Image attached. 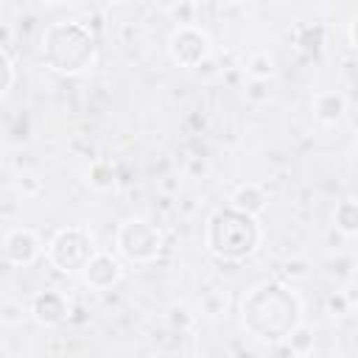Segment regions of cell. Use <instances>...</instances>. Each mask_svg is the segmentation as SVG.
Returning a JSON list of instances; mask_svg holds the SVG:
<instances>
[{
  "label": "cell",
  "instance_id": "cell-1",
  "mask_svg": "<svg viewBox=\"0 0 358 358\" xmlns=\"http://www.w3.org/2000/svg\"><path fill=\"white\" fill-rule=\"evenodd\" d=\"M204 243H207L210 255H215L221 260H243L260 243L257 218H249L232 207H221L207 221Z\"/></svg>",
  "mask_w": 358,
  "mask_h": 358
},
{
  "label": "cell",
  "instance_id": "cell-2",
  "mask_svg": "<svg viewBox=\"0 0 358 358\" xmlns=\"http://www.w3.org/2000/svg\"><path fill=\"white\" fill-rule=\"evenodd\" d=\"M95 42L81 22H56L45 34V59L59 73H84L92 67Z\"/></svg>",
  "mask_w": 358,
  "mask_h": 358
},
{
  "label": "cell",
  "instance_id": "cell-3",
  "mask_svg": "<svg viewBox=\"0 0 358 358\" xmlns=\"http://www.w3.org/2000/svg\"><path fill=\"white\" fill-rule=\"evenodd\" d=\"M95 255V246H92V235L84 229V227H64L59 229L48 249H45V257L64 274H81V268L90 263V257Z\"/></svg>",
  "mask_w": 358,
  "mask_h": 358
},
{
  "label": "cell",
  "instance_id": "cell-4",
  "mask_svg": "<svg viewBox=\"0 0 358 358\" xmlns=\"http://www.w3.org/2000/svg\"><path fill=\"white\" fill-rule=\"evenodd\" d=\"M115 243H117V252L131 260V263H151L159 249H162V232L143 221V218H129L117 227V235H115Z\"/></svg>",
  "mask_w": 358,
  "mask_h": 358
},
{
  "label": "cell",
  "instance_id": "cell-5",
  "mask_svg": "<svg viewBox=\"0 0 358 358\" xmlns=\"http://www.w3.org/2000/svg\"><path fill=\"white\" fill-rule=\"evenodd\" d=\"M168 53L179 67H201L210 56V36L196 25H179L168 42Z\"/></svg>",
  "mask_w": 358,
  "mask_h": 358
},
{
  "label": "cell",
  "instance_id": "cell-6",
  "mask_svg": "<svg viewBox=\"0 0 358 358\" xmlns=\"http://www.w3.org/2000/svg\"><path fill=\"white\" fill-rule=\"evenodd\" d=\"M81 282L90 285L92 291H109L112 285H117L123 280V266L117 257H112L109 252H95L90 257V263L81 268Z\"/></svg>",
  "mask_w": 358,
  "mask_h": 358
},
{
  "label": "cell",
  "instance_id": "cell-7",
  "mask_svg": "<svg viewBox=\"0 0 358 358\" xmlns=\"http://www.w3.org/2000/svg\"><path fill=\"white\" fill-rule=\"evenodd\" d=\"M28 313H31L39 324L56 327V324H62V322L67 319V313H70V299H67L62 291H56V288H45V291H36V294L31 296Z\"/></svg>",
  "mask_w": 358,
  "mask_h": 358
},
{
  "label": "cell",
  "instance_id": "cell-8",
  "mask_svg": "<svg viewBox=\"0 0 358 358\" xmlns=\"http://www.w3.org/2000/svg\"><path fill=\"white\" fill-rule=\"evenodd\" d=\"M39 252H42V243H39L36 232L28 227L8 229L3 238V255L11 266H31L39 257Z\"/></svg>",
  "mask_w": 358,
  "mask_h": 358
},
{
  "label": "cell",
  "instance_id": "cell-9",
  "mask_svg": "<svg viewBox=\"0 0 358 358\" xmlns=\"http://www.w3.org/2000/svg\"><path fill=\"white\" fill-rule=\"evenodd\" d=\"M229 207L238 210V213H243V215H249V218H257V215L268 207V196H266V190H263L260 185L243 182V185H238V187L232 190Z\"/></svg>",
  "mask_w": 358,
  "mask_h": 358
},
{
  "label": "cell",
  "instance_id": "cell-10",
  "mask_svg": "<svg viewBox=\"0 0 358 358\" xmlns=\"http://www.w3.org/2000/svg\"><path fill=\"white\" fill-rule=\"evenodd\" d=\"M310 109H313V117H316L319 123L336 126V123L344 117V112H347V98H344L341 92H336V90H322V92L313 95Z\"/></svg>",
  "mask_w": 358,
  "mask_h": 358
},
{
  "label": "cell",
  "instance_id": "cell-11",
  "mask_svg": "<svg viewBox=\"0 0 358 358\" xmlns=\"http://www.w3.org/2000/svg\"><path fill=\"white\" fill-rule=\"evenodd\" d=\"M280 344L288 350L291 358H296V355H310V352H313V330H310L305 322H299L296 327L288 330V336H285Z\"/></svg>",
  "mask_w": 358,
  "mask_h": 358
},
{
  "label": "cell",
  "instance_id": "cell-12",
  "mask_svg": "<svg viewBox=\"0 0 358 358\" xmlns=\"http://www.w3.org/2000/svg\"><path fill=\"white\" fill-rule=\"evenodd\" d=\"M274 56L268 50H257L249 56L246 62V73H249V81H268L274 76Z\"/></svg>",
  "mask_w": 358,
  "mask_h": 358
},
{
  "label": "cell",
  "instance_id": "cell-13",
  "mask_svg": "<svg viewBox=\"0 0 358 358\" xmlns=\"http://www.w3.org/2000/svg\"><path fill=\"white\" fill-rule=\"evenodd\" d=\"M333 221H336V227H338L344 235L352 238V235L358 232V204H355V199H344V201L336 207Z\"/></svg>",
  "mask_w": 358,
  "mask_h": 358
},
{
  "label": "cell",
  "instance_id": "cell-14",
  "mask_svg": "<svg viewBox=\"0 0 358 358\" xmlns=\"http://www.w3.org/2000/svg\"><path fill=\"white\" fill-rule=\"evenodd\" d=\"M199 308H201V313H204V316L218 319V316H224V313H227V308H229V294H227V291H221V288H210V291H204V294H201Z\"/></svg>",
  "mask_w": 358,
  "mask_h": 358
},
{
  "label": "cell",
  "instance_id": "cell-15",
  "mask_svg": "<svg viewBox=\"0 0 358 358\" xmlns=\"http://www.w3.org/2000/svg\"><path fill=\"white\" fill-rule=\"evenodd\" d=\"M84 176H87V185L95 187V190H109L115 185V168L109 162H103V159L92 162Z\"/></svg>",
  "mask_w": 358,
  "mask_h": 358
},
{
  "label": "cell",
  "instance_id": "cell-16",
  "mask_svg": "<svg viewBox=\"0 0 358 358\" xmlns=\"http://www.w3.org/2000/svg\"><path fill=\"white\" fill-rule=\"evenodd\" d=\"M168 324L173 327V330H190L193 324H196V313L190 310V308H185V305H171L168 308Z\"/></svg>",
  "mask_w": 358,
  "mask_h": 358
},
{
  "label": "cell",
  "instance_id": "cell-17",
  "mask_svg": "<svg viewBox=\"0 0 358 358\" xmlns=\"http://www.w3.org/2000/svg\"><path fill=\"white\" fill-rule=\"evenodd\" d=\"M28 316V305H22V302H17V299H8V302H3L0 305V322L3 324H20L22 319Z\"/></svg>",
  "mask_w": 358,
  "mask_h": 358
},
{
  "label": "cell",
  "instance_id": "cell-18",
  "mask_svg": "<svg viewBox=\"0 0 358 358\" xmlns=\"http://www.w3.org/2000/svg\"><path fill=\"white\" fill-rule=\"evenodd\" d=\"M330 310H333V316H344V313H350L352 308H355V299H352V288H347V291H336L333 296H330Z\"/></svg>",
  "mask_w": 358,
  "mask_h": 358
},
{
  "label": "cell",
  "instance_id": "cell-19",
  "mask_svg": "<svg viewBox=\"0 0 358 358\" xmlns=\"http://www.w3.org/2000/svg\"><path fill=\"white\" fill-rule=\"evenodd\" d=\"M11 81H14V70H11V62L6 59V53H3V48H0V98H3L6 90L11 87Z\"/></svg>",
  "mask_w": 358,
  "mask_h": 358
},
{
  "label": "cell",
  "instance_id": "cell-20",
  "mask_svg": "<svg viewBox=\"0 0 358 358\" xmlns=\"http://www.w3.org/2000/svg\"><path fill=\"white\" fill-rule=\"evenodd\" d=\"M268 81H249V87H243L246 101H268Z\"/></svg>",
  "mask_w": 358,
  "mask_h": 358
},
{
  "label": "cell",
  "instance_id": "cell-21",
  "mask_svg": "<svg viewBox=\"0 0 358 358\" xmlns=\"http://www.w3.org/2000/svg\"><path fill=\"white\" fill-rule=\"evenodd\" d=\"M282 274L291 277V280H305V277H308V263H305L302 257H299V260H288L285 268H282Z\"/></svg>",
  "mask_w": 358,
  "mask_h": 358
},
{
  "label": "cell",
  "instance_id": "cell-22",
  "mask_svg": "<svg viewBox=\"0 0 358 358\" xmlns=\"http://www.w3.org/2000/svg\"><path fill=\"white\" fill-rule=\"evenodd\" d=\"M168 11H171V14L179 20V25H193V17H190V14L196 11V6H193V3H185V6H171Z\"/></svg>",
  "mask_w": 358,
  "mask_h": 358
},
{
  "label": "cell",
  "instance_id": "cell-23",
  "mask_svg": "<svg viewBox=\"0 0 358 358\" xmlns=\"http://www.w3.org/2000/svg\"><path fill=\"white\" fill-rule=\"evenodd\" d=\"M17 190H20L22 196H36V193H39V182H36L34 176H20Z\"/></svg>",
  "mask_w": 358,
  "mask_h": 358
},
{
  "label": "cell",
  "instance_id": "cell-24",
  "mask_svg": "<svg viewBox=\"0 0 358 358\" xmlns=\"http://www.w3.org/2000/svg\"><path fill=\"white\" fill-rule=\"evenodd\" d=\"M296 358H310V355H296Z\"/></svg>",
  "mask_w": 358,
  "mask_h": 358
}]
</instances>
